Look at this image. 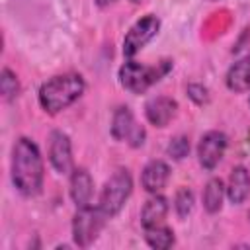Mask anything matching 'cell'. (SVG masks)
Segmentation results:
<instances>
[{
  "label": "cell",
  "mask_w": 250,
  "mask_h": 250,
  "mask_svg": "<svg viewBox=\"0 0 250 250\" xmlns=\"http://www.w3.org/2000/svg\"><path fill=\"white\" fill-rule=\"evenodd\" d=\"M12 180L20 193L37 195L43 186V158L27 137H20L12 150Z\"/></svg>",
  "instance_id": "1"
},
{
  "label": "cell",
  "mask_w": 250,
  "mask_h": 250,
  "mask_svg": "<svg viewBox=\"0 0 250 250\" xmlns=\"http://www.w3.org/2000/svg\"><path fill=\"white\" fill-rule=\"evenodd\" d=\"M84 92V78L80 74H59L47 80L39 90V104L49 113H59L76 102Z\"/></svg>",
  "instance_id": "2"
},
{
  "label": "cell",
  "mask_w": 250,
  "mask_h": 250,
  "mask_svg": "<svg viewBox=\"0 0 250 250\" xmlns=\"http://www.w3.org/2000/svg\"><path fill=\"white\" fill-rule=\"evenodd\" d=\"M170 68H172V62L170 61H160L156 66H146V64L129 61V62H125L119 68V82L129 92L143 94L148 86H152L154 82H158Z\"/></svg>",
  "instance_id": "3"
},
{
  "label": "cell",
  "mask_w": 250,
  "mask_h": 250,
  "mask_svg": "<svg viewBox=\"0 0 250 250\" xmlns=\"http://www.w3.org/2000/svg\"><path fill=\"white\" fill-rule=\"evenodd\" d=\"M105 219H107V215L102 211L100 205L98 207H90V205L78 207V211L72 219V238H74V242L80 248L90 246L98 238L100 230L104 229Z\"/></svg>",
  "instance_id": "4"
},
{
  "label": "cell",
  "mask_w": 250,
  "mask_h": 250,
  "mask_svg": "<svg viewBox=\"0 0 250 250\" xmlns=\"http://www.w3.org/2000/svg\"><path fill=\"white\" fill-rule=\"evenodd\" d=\"M133 180L127 170H115L111 178L105 182L102 195H100V207L107 217H113L121 211L127 197L131 195Z\"/></svg>",
  "instance_id": "5"
},
{
  "label": "cell",
  "mask_w": 250,
  "mask_h": 250,
  "mask_svg": "<svg viewBox=\"0 0 250 250\" xmlns=\"http://www.w3.org/2000/svg\"><path fill=\"white\" fill-rule=\"evenodd\" d=\"M160 29V20L156 16H145L139 21L133 23V27L127 31L123 41V55L133 57L137 51H141Z\"/></svg>",
  "instance_id": "6"
},
{
  "label": "cell",
  "mask_w": 250,
  "mask_h": 250,
  "mask_svg": "<svg viewBox=\"0 0 250 250\" xmlns=\"http://www.w3.org/2000/svg\"><path fill=\"white\" fill-rule=\"evenodd\" d=\"M111 135L117 141L127 139L131 146H141L145 143V129L135 123L129 107H117L111 121Z\"/></svg>",
  "instance_id": "7"
},
{
  "label": "cell",
  "mask_w": 250,
  "mask_h": 250,
  "mask_svg": "<svg viewBox=\"0 0 250 250\" xmlns=\"http://www.w3.org/2000/svg\"><path fill=\"white\" fill-rule=\"evenodd\" d=\"M225 148H227V135L221 131H207L201 137L199 146H197V156H199L201 166L207 170H213L223 158Z\"/></svg>",
  "instance_id": "8"
},
{
  "label": "cell",
  "mask_w": 250,
  "mask_h": 250,
  "mask_svg": "<svg viewBox=\"0 0 250 250\" xmlns=\"http://www.w3.org/2000/svg\"><path fill=\"white\" fill-rule=\"evenodd\" d=\"M49 160L51 166L59 174H68L72 170V150H70V139L62 131L51 133L49 143Z\"/></svg>",
  "instance_id": "9"
},
{
  "label": "cell",
  "mask_w": 250,
  "mask_h": 250,
  "mask_svg": "<svg viewBox=\"0 0 250 250\" xmlns=\"http://www.w3.org/2000/svg\"><path fill=\"white\" fill-rule=\"evenodd\" d=\"M176 109H178V104L176 100L168 98V96H158V98H152L146 102L145 105V113H146V119L156 125V127H166L170 123V119L176 115Z\"/></svg>",
  "instance_id": "10"
},
{
  "label": "cell",
  "mask_w": 250,
  "mask_h": 250,
  "mask_svg": "<svg viewBox=\"0 0 250 250\" xmlns=\"http://www.w3.org/2000/svg\"><path fill=\"white\" fill-rule=\"evenodd\" d=\"M92 193H94V182H92V176L88 174V170L86 168L72 170V176H70V197L76 203V207L90 205Z\"/></svg>",
  "instance_id": "11"
},
{
  "label": "cell",
  "mask_w": 250,
  "mask_h": 250,
  "mask_svg": "<svg viewBox=\"0 0 250 250\" xmlns=\"http://www.w3.org/2000/svg\"><path fill=\"white\" fill-rule=\"evenodd\" d=\"M170 178V168L166 162L162 160H150L145 170H143V176H141V182H143V188L148 191V193H158L166 182Z\"/></svg>",
  "instance_id": "12"
},
{
  "label": "cell",
  "mask_w": 250,
  "mask_h": 250,
  "mask_svg": "<svg viewBox=\"0 0 250 250\" xmlns=\"http://www.w3.org/2000/svg\"><path fill=\"white\" fill-rule=\"evenodd\" d=\"M250 193V174L244 166H234L230 176H229V186H227V195L230 203L240 205Z\"/></svg>",
  "instance_id": "13"
},
{
  "label": "cell",
  "mask_w": 250,
  "mask_h": 250,
  "mask_svg": "<svg viewBox=\"0 0 250 250\" xmlns=\"http://www.w3.org/2000/svg\"><path fill=\"white\" fill-rule=\"evenodd\" d=\"M227 86L232 92H244L250 88V53L236 61L227 72Z\"/></svg>",
  "instance_id": "14"
},
{
  "label": "cell",
  "mask_w": 250,
  "mask_h": 250,
  "mask_svg": "<svg viewBox=\"0 0 250 250\" xmlns=\"http://www.w3.org/2000/svg\"><path fill=\"white\" fill-rule=\"evenodd\" d=\"M166 213H168V201H166L162 195H156V193H154V195L145 203V207H143V211H141V223H143L145 229L156 227V225H160V223L164 221Z\"/></svg>",
  "instance_id": "15"
},
{
  "label": "cell",
  "mask_w": 250,
  "mask_h": 250,
  "mask_svg": "<svg viewBox=\"0 0 250 250\" xmlns=\"http://www.w3.org/2000/svg\"><path fill=\"white\" fill-rule=\"evenodd\" d=\"M223 195H225V186L221 178H211L205 186L203 191V207L209 213H217L223 205Z\"/></svg>",
  "instance_id": "16"
},
{
  "label": "cell",
  "mask_w": 250,
  "mask_h": 250,
  "mask_svg": "<svg viewBox=\"0 0 250 250\" xmlns=\"http://www.w3.org/2000/svg\"><path fill=\"white\" fill-rule=\"evenodd\" d=\"M145 240L150 248H156V250H166L174 244V232L166 227H148L145 229Z\"/></svg>",
  "instance_id": "17"
},
{
  "label": "cell",
  "mask_w": 250,
  "mask_h": 250,
  "mask_svg": "<svg viewBox=\"0 0 250 250\" xmlns=\"http://www.w3.org/2000/svg\"><path fill=\"white\" fill-rule=\"evenodd\" d=\"M0 92L6 100H14L20 94V82L10 68H4L0 74Z\"/></svg>",
  "instance_id": "18"
},
{
  "label": "cell",
  "mask_w": 250,
  "mask_h": 250,
  "mask_svg": "<svg viewBox=\"0 0 250 250\" xmlns=\"http://www.w3.org/2000/svg\"><path fill=\"white\" fill-rule=\"evenodd\" d=\"M174 207H176V213L180 217H188L193 209V193L191 189L188 188H180L176 191V197H174Z\"/></svg>",
  "instance_id": "19"
},
{
  "label": "cell",
  "mask_w": 250,
  "mask_h": 250,
  "mask_svg": "<svg viewBox=\"0 0 250 250\" xmlns=\"http://www.w3.org/2000/svg\"><path fill=\"white\" fill-rule=\"evenodd\" d=\"M168 154L172 156V158H176V160H182L184 156H188V152H189V141H188V137H184V135H180V137H174L170 143H168Z\"/></svg>",
  "instance_id": "20"
},
{
  "label": "cell",
  "mask_w": 250,
  "mask_h": 250,
  "mask_svg": "<svg viewBox=\"0 0 250 250\" xmlns=\"http://www.w3.org/2000/svg\"><path fill=\"white\" fill-rule=\"evenodd\" d=\"M188 96H189L197 105L209 102V90H207L205 86H201V84H189V86H188Z\"/></svg>",
  "instance_id": "21"
},
{
  "label": "cell",
  "mask_w": 250,
  "mask_h": 250,
  "mask_svg": "<svg viewBox=\"0 0 250 250\" xmlns=\"http://www.w3.org/2000/svg\"><path fill=\"white\" fill-rule=\"evenodd\" d=\"M96 2H98V6H107V4H111L115 0H96Z\"/></svg>",
  "instance_id": "22"
},
{
  "label": "cell",
  "mask_w": 250,
  "mask_h": 250,
  "mask_svg": "<svg viewBox=\"0 0 250 250\" xmlns=\"http://www.w3.org/2000/svg\"><path fill=\"white\" fill-rule=\"evenodd\" d=\"M131 2H135V4H137V2H141V0H131Z\"/></svg>",
  "instance_id": "23"
}]
</instances>
